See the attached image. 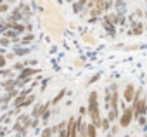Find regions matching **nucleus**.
<instances>
[{
	"mask_svg": "<svg viewBox=\"0 0 147 137\" xmlns=\"http://www.w3.org/2000/svg\"><path fill=\"white\" fill-rule=\"evenodd\" d=\"M131 120H133V111H131V108H125L123 113L119 115V127H121V128H126V127L131 123Z\"/></svg>",
	"mask_w": 147,
	"mask_h": 137,
	"instance_id": "f257e3e1",
	"label": "nucleus"
},
{
	"mask_svg": "<svg viewBox=\"0 0 147 137\" xmlns=\"http://www.w3.org/2000/svg\"><path fill=\"white\" fill-rule=\"evenodd\" d=\"M66 132H67V137H78V127H76V118H69L66 121Z\"/></svg>",
	"mask_w": 147,
	"mask_h": 137,
	"instance_id": "f03ea898",
	"label": "nucleus"
},
{
	"mask_svg": "<svg viewBox=\"0 0 147 137\" xmlns=\"http://www.w3.org/2000/svg\"><path fill=\"white\" fill-rule=\"evenodd\" d=\"M133 96H135V85L133 83H128L125 87V92H123V101L125 102H131Z\"/></svg>",
	"mask_w": 147,
	"mask_h": 137,
	"instance_id": "7ed1b4c3",
	"label": "nucleus"
},
{
	"mask_svg": "<svg viewBox=\"0 0 147 137\" xmlns=\"http://www.w3.org/2000/svg\"><path fill=\"white\" fill-rule=\"evenodd\" d=\"M42 70H38V68H24V70L19 73V78H31V77H35V75H38Z\"/></svg>",
	"mask_w": 147,
	"mask_h": 137,
	"instance_id": "20e7f679",
	"label": "nucleus"
},
{
	"mask_svg": "<svg viewBox=\"0 0 147 137\" xmlns=\"http://www.w3.org/2000/svg\"><path fill=\"white\" fill-rule=\"evenodd\" d=\"M144 31H145V26H144L140 21H137V23L131 24V30L128 31V35H142Z\"/></svg>",
	"mask_w": 147,
	"mask_h": 137,
	"instance_id": "39448f33",
	"label": "nucleus"
},
{
	"mask_svg": "<svg viewBox=\"0 0 147 137\" xmlns=\"http://www.w3.org/2000/svg\"><path fill=\"white\" fill-rule=\"evenodd\" d=\"M7 30H12V31H16L18 35L19 33H24L26 31V28H24V24H21V23H7Z\"/></svg>",
	"mask_w": 147,
	"mask_h": 137,
	"instance_id": "423d86ee",
	"label": "nucleus"
},
{
	"mask_svg": "<svg viewBox=\"0 0 147 137\" xmlns=\"http://www.w3.org/2000/svg\"><path fill=\"white\" fill-rule=\"evenodd\" d=\"M116 24L118 26H126V14L121 11V12H116Z\"/></svg>",
	"mask_w": 147,
	"mask_h": 137,
	"instance_id": "0eeeda50",
	"label": "nucleus"
},
{
	"mask_svg": "<svg viewBox=\"0 0 147 137\" xmlns=\"http://www.w3.org/2000/svg\"><path fill=\"white\" fill-rule=\"evenodd\" d=\"M104 30H106V33L109 37H114L116 35V24H113V23H104Z\"/></svg>",
	"mask_w": 147,
	"mask_h": 137,
	"instance_id": "6e6552de",
	"label": "nucleus"
},
{
	"mask_svg": "<svg viewBox=\"0 0 147 137\" xmlns=\"http://www.w3.org/2000/svg\"><path fill=\"white\" fill-rule=\"evenodd\" d=\"M66 92H67L66 89H61V90H59V94H55V97H54V99L50 101V104H59V102H61V101L64 99V96H66Z\"/></svg>",
	"mask_w": 147,
	"mask_h": 137,
	"instance_id": "1a4fd4ad",
	"label": "nucleus"
},
{
	"mask_svg": "<svg viewBox=\"0 0 147 137\" xmlns=\"http://www.w3.org/2000/svg\"><path fill=\"white\" fill-rule=\"evenodd\" d=\"M107 118H109L111 121L118 120V118H119V108H111V109L107 111Z\"/></svg>",
	"mask_w": 147,
	"mask_h": 137,
	"instance_id": "9d476101",
	"label": "nucleus"
},
{
	"mask_svg": "<svg viewBox=\"0 0 147 137\" xmlns=\"http://www.w3.org/2000/svg\"><path fill=\"white\" fill-rule=\"evenodd\" d=\"M109 128H111V120H109L107 116L100 118V130H102V132H109Z\"/></svg>",
	"mask_w": 147,
	"mask_h": 137,
	"instance_id": "9b49d317",
	"label": "nucleus"
},
{
	"mask_svg": "<svg viewBox=\"0 0 147 137\" xmlns=\"http://www.w3.org/2000/svg\"><path fill=\"white\" fill-rule=\"evenodd\" d=\"M85 132H87V135H88V137H97V127H95L94 123H90V125H87V128H85Z\"/></svg>",
	"mask_w": 147,
	"mask_h": 137,
	"instance_id": "f8f14e48",
	"label": "nucleus"
},
{
	"mask_svg": "<svg viewBox=\"0 0 147 137\" xmlns=\"http://www.w3.org/2000/svg\"><path fill=\"white\" fill-rule=\"evenodd\" d=\"M33 40H35V35H33V33H28V35H26L24 38H21L19 45H30V43H31Z\"/></svg>",
	"mask_w": 147,
	"mask_h": 137,
	"instance_id": "ddd939ff",
	"label": "nucleus"
},
{
	"mask_svg": "<svg viewBox=\"0 0 147 137\" xmlns=\"http://www.w3.org/2000/svg\"><path fill=\"white\" fill-rule=\"evenodd\" d=\"M14 54H16V56H26V54H30V49L16 45V47H14Z\"/></svg>",
	"mask_w": 147,
	"mask_h": 137,
	"instance_id": "4468645a",
	"label": "nucleus"
},
{
	"mask_svg": "<svg viewBox=\"0 0 147 137\" xmlns=\"http://www.w3.org/2000/svg\"><path fill=\"white\" fill-rule=\"evenodd\" d=\"M104 106H106V109H107V111L111 109V90H109V89H106V96H104Z\"/></svg>",
	"mask_w": 147,
	"mask_h": 137,
	"instance_id": "2eb2a0df",
	"label": "nucleus"
},
{
	"mask_svg": "<svg viewBox=\"0 0 147 137\" xmlns=\"http://www.w3.org/2000/svg\"><path fill=\"white\" fill-rule=\"evenodd\" d=\"M35 99H36V96H35V94H30V96L24 99V102L21 104V109H23V108H26V106H31V104L35 102Z\"/></svg>",
	"mask_w": 147,
	"mask_h": 137,
	"instance_id": "dca6fc26",
	"label": "nucleus"
},
{
	"mask_svg": "<svg viewBox=\"0 0 147 137\" xmlns=\"http://www.w3.org/2000/svg\"><path fill=\"white\" fill-rule=\"evenodd\" d=\"M2 89H5L7 92H9V90H12V89H16V80H12V78H11V80H7L5 83H2Z\"/></svg>",
	"mask_w": 147,
	"mask_h": 137,
	"instance_id": "f3484780",
	"label": "nucleus"
},
{
	"mask_svg": "<svg viewBox=\"0 0 147 137\" xmlns=\"http://www.w3.org/2000/svg\"><path fill=\"white\" fill-rule=\"evenodd\" d=\"M94 9H97V11H100L104 14L106 12V0H95V7Z\"/></svg>",
	"mask_w": 147,
	"mask_h": 137,
	"instance_id": "a211bd4d",
	"label": "nucleus"
},
{
	"mask_svg": "<svg viewBox=\"0 0 147 137\" xmlns=\"http://www.w3.org/2000/svg\"><path fill=\"white\" fill-rule=\"evenodd\" d=\"M55 132H54V128L52 127H45L43 128V132H42V137H52Z\"/></svg>",
	"mask_w": 147,
	"mask_h": 137,
	"instance_id": "6ab92c4d",
	"label": "nucleus"
},
{
	"mask_svg": "<svg viewBox=\"0 0 147 137\" xmlns=\"http://www.w3.org/2000/svg\"><path fill=\"white\" fill-rule=\"evenodd\" d=\"M73 11H75L76 14H80L82 11H85V7H83L82 4H78V2H73Z\"/></svg>",
	"mask_w": 147,
	"mask_h": 137,
	"instance_id": "aec40b11",
	"label": "nucleus"
},
{
	"mask_svg": "<svg viewBox=\"0 0 147 137\" xmlns=\"http://www.w3.org/2000/svg\"><path fill=\"white\" fill-rule=\"evenodd\" d=\"M24 68H26V62H16L14 68H12V71H23Z\"/></svg>",
	"mask_w": 147,
	"mask_h": 137,
	"instance_id": "412c9836",
	"label": "nucleus"
},
{
	"mask_svg": "<svg viewBox=\"0 0 147 137\" xmlns=\"http://www.w3.org/2000/svg\"><path fill=\"white\" fill-rule=\"evenodd\" d=\"M90 16H92L94 19H97V18H100V16H102V12H100V11H97V9H90Z\"/></svg>",
	"mask_w": 147,
	"mask_h": 137,
	"instance_id": "4be33fe9",
	"label": "nucleus"
},
{
	"mask_svg": "<svg viewBox=\"0 0 147 137\" xmlns=\"http://www.w3.org/2000/svg\"><path fill=\"white\" fill-rule=\"evenodd\" d=\"M9 43H11V40L7 37H0V45H2V47H7Z\"/></svg>",
	"mask_w": 147,
	"mask_h": 137,
	"instance_id": "5701e85b",
	"label": "nucleus"
},
{
	"mask_svg": "<svg viewBox=\"0 0 147 137\" xmlns=\"http://www.w3.org/2000/svg\"><path fill=\"white\" fill-rule=\"evenodd\" d=\"M9 11V4L7 2H2V4H0V14H2V12H7Z\"/></svg>",
	"mask_w": 147,
	"mask_h": 137,
	"instance_id": "b1692460",
	"label": "nucleus"
},
{
	"mask_svg": "<svg viewBox=\"0 0 147 137\" xmlns=\"http://www.w3.org/2000/svg\"><path fill=\"white\" fill-rule=\"evenodd\" d=\"M133 16H135L137 19H140V18L144 16V11H142V9H135V12H133Z\"/></svg>",
	"mask_w": 147,
	"mask_h": 137,
	"instance_id": "393cba45",
	"label": "nucleus"
},
{
	"mask_svg": "<svg viewBox=\"0 0 147 137\" xmlns=\"http://www.w3.org/2000/svg\"><path fill=\"white\" fill-rule=\"evenodd\" d=\"M83 40H85V42H88V43H95V38H94V37H90V35H83Z\"/></svg>",
	"mask_w": 147,
	"mask_h": 137,
	"instance_id": "a878e982",
	"label": "nucleus"
},
{
	"mask_svg": "<svg viewBox=\"0 0 147 137\" xmlns=\"http://www.w3.org/2000/svg\"><path fill=\"white\" fill-rule=\"evenodd\" d=\"M94 7H95V0H87L85 9H94Z\"/></svg>",
	"mask_w": 147,
	"mask_h": 137,
	"instance_id": "bb28decb",
	"label": "nucleus"
},
{
	"mask_svg": "<svg viewBox=\"0 0 147 137\" xmlns=\"http://www.w3.org/2000/svg\"><path fill=\"white\" fill-rule=\"evenodd\" d=\"M5 62H7L5 56H2V54H0V68H4V66H5Z\"/></svg>",
	"mask_w": 147,
	"mask_h": 137,
	"instance_id": "cd10ccee",
	"label": "nucleus"
},
{
	"mask_svg": "<svg viewBox=\"0 0 147 137\" xmlns=\"http://www.w3.org/2000/svg\"><path fill=\"white\" fill-rule=\"evenodd\" d=\"M87 115V109L85 108H80V116H85Z\"/></svg>",
	"mask_w": 147,
	"mask_h": 137,
	"instance_id": "c85d7f7f",
	"label": "nucleus"
},
{
	"mask_svg": "<svg viewBox=\"0 0 147 137\" xmlns=\"http://www.w3.org/2000/svg\"><path fill=\"white\" fill-rule=\"evenodd\" d=\"M12 137H21V134H16V135H12Z\"/></svg>",
	"mask_w": 147,
	"mask_h": 137,
	"instance_id": "c756f323",
	"label": "nucleus"
},
{
	"mask_svg": "<svg viewBox=\"0 0 147 137\" xmlns=\"http://www.w3.org/2000/svg\"><path fill=\"white\" fill-rule=\"evenodd\" d=\"M144 16H145V19H147V12H145V14H144Z\"/></svg>",
	"mask_w": 147,
	"mask_h": 137,
	"instance_id": "7c9ffc66",
	"label": "nucleus"
},
{
	"mask_svg": "<svg viewBox=\"0 0 147 137\" xmlns=\"http://www.w3.org/2000/svg\"><path fill=\"white\" fill-rule=\"evenodd\" d=\"M145 128H147V121H145Z\"/></svg>",
	"mask_w": 147,
	"mask_h": 137,
	"instance_id": "2f4dec72",
	"label": "nucleus"
},
{
	"mask_svg": "<svg viewBox=\"0 0 147 137\" xmlns=\"http://www.w3.org/2000/svg\"><path fill=\"white\" fill-rule=\"evenodd\" d=\"M0 54H2V49H0Z\"/></svg>",
	"mask_w": 147,
	"mask_h": 137,
	"instance_id": "473e14b6",
	"label": "nucleus"
},
{
	"mask_svg": "<svg viewBox=\"0 0 147 137\" xmlns=\"http://www.w3.org/2000/svg\"><path fill=\"white\" fill-rule=\"evenodd\" d=\"M21 137H26V135H21Z\"/></svg>",
	"mask_w": 147,
	"mask_h": 137,
	"instance_id": "72a5a7b5",
	"label": "nucleus"
},
{
	"mask_svg": "<svg viewBox=\"0 0 147 137\" xmlns=\"http://www.w3.org/2000/svg\"><path fill=\"white\" fill-rule=\"evenodd\" d=\"M0 89H2V85H0Z\"/></svg>",
	"mask_w": 147,
	"mask_h": 137,
	"instance_id": "f704fd0d",
	"label": "nucleus"
},
{
	"mask_svg": "<svg viewBox=\"0 0 147 137\" xmlns=\"http://www.w3.org/2000/svg\"><path fill=\"white\" fill-rule=\"evenodd\" d=\"M125 137H128V135H125Z\"/></svg>",
	"mask_w": 147,
	"mask_h": 137,
	"instance_id": "c9c22d12",
	"label": "nucleus"
}]
</instances>
